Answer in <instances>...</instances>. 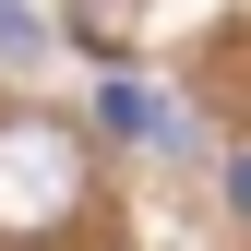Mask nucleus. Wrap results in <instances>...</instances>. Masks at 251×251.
<instances>
[{"label":"nucleus","instance_id":"obj_1","mask_svg":"<svg viewBox=\"0 0 251 251\" xmlns=\"http://www.w3.org/2000/svg\"><path fill=\"white\" fill-rule=\"evenodd\" d=\"M84 203V144L60 132V120H0V239L24 227H60V215Z\"/></svg>","mask_w":251,"mask_h":251},{"label":"nucleus","instance_id":"obj_2","mask_svg":"<svg viewBox=\"0 0 251 251\" xmlns=\"http://www.w3.org/2000/svg\"><path fill=\"white\" fill-rule=\"evenodd\" d=\"M96 108H108V132H132V144H168V108H155V96H144L132 72H120V84H108Z\"/></svg>","mask_w":251,"mask_h":251},{"label":"nucleus","instance_id":"obj_3","mask_svg":"<svg viewBox=\"0 0 251 251\" xmlns=\"http://www.w3.org/2000/svg\"><path fill=\"white\" fill-rule=\"evenodd\" d=\"M227 203H239V215H251V155H239V168H227Z\"/></svg>","mask_w":251,"mask_h":251}]
</instances>
